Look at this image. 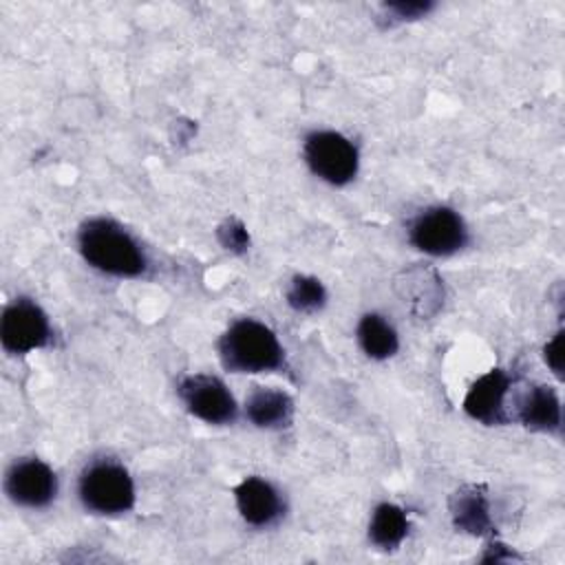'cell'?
<instances>
[{
    "label": "cell",
    "instance_id": "cell-1",
    "mask_svg": "<svg viewBox=\"0 0 565 565\" xmlns=\"http://www.w3.org/2000/svg\"><path fill=\"white\" fill-rule=\"evenodd\" d=\"M77 247L93 269L108 276L137 278L148 267V258L137 238L106 216L88 218L79 227Z\"/></svg>",
    "mask_w": 565,
    "mask_h": 565
},
{
    "label": "cell",
    "instance_id": "cell-2",
    "mask_svg": "<svg viewBox=\"0 0 565 565\" xmlns=\"http://www.w3.org/2000/svg\"><path fill=\"white\" fill-rule=\"evenodd\" d=\"M218 358L230 373H269L285 366V349L276 333L254 318H238L225 329Z\"/></svg>",
    "mask_w": 565,
    "mask_h": 565
},
{
    "label": "cell",
    "instance_id": "cell-3",
    "mask_svg": "<svg viewBox=\"0 0 565 565\" xmlns=\"http://www.w3.org/2000/svg\"><path fill=\"white\" fill-rule=\"evenodd\" d=\"M77 497L88 512L115 516L132 510L135 483L124 463L113 457H99L79 472Z\"/></svg>",
    "mask_w": 565,
    "mask_h": 565
},
{
    "label": "cell",
    "instance_id": "cell-4",
    "mask_svg": "<svg viewBox=\"0 0 565 565\" xmlns=\"http://www.w3.org/2000/svg\"><path fill=\"white\" fill-rule=\"evenodd\" d=\"M302 154L318 179L338 188L351 183L360 168L355 143L335 130L309 132L302 143Z\"/></svg>",
    "mask_w": 565,
    "mask_h": 565
},
{
    "label": "cell",
    "instance_id": "cell-5",
    "mask_svg": "<svg viewBox=\"0 0 565 565\" xmlns=\"http://www.w3.org/2000/svg\"><path fill=\"white\" fill-rule=\"evenodd\" d=\"M408 241L428 256H452L468 243V227L459 212L448 205L422 210L408 225Z\"/></svg>",
    "mask_w": 565,
    "mask_h": 565
},
{
    "label": "cell",
    "instance_id": "cell-6",
    "mask_svg": "<svg viewBox=\"0 0 565 565\" xmlns=\"http://www.w3.org/2000/svg\"><path fill=\"white\" fill-rule=\"evenodd\" d=\"M53 331L44 309L31 298H15L0 318V342L11 355H24L51 344Z\"/></svg>",
    "mask_w": 565,
    "mask_h": 565
},
{
    "label": "cell",
    "instance_id": "cell-7",
    "mask_svg": "<svg viewBox=\"0 0 565 565\" xmlns=\"http://www.w3.org/2000/svg\"><path fill=\"white\" fill-rule=\"evenodd\" d=\"M177 395L190 415L205 424L225 426L238 415V406L223 380L207 373L183 375L177 384Z\"/></svg>",
    "mask_w": 565,
    "mask_h": 565
},
{
    "label": "cell",
    "instance_id": "cell-8",
    "mask_svg": "<svg viewBox=\"0 0 565 565\" xmlns=\"http://www.w3.org/2000/svg\"><path fill=\"white\" fill-rule=\"evenodd\" d=\"M7 497L22 508H46L57 494V477L49 463L35 457L18 459L4 475Z\"/></svg>",
    "mask_w": 565,
    "mask_h": 565
},
{
    "label": "cell",
    "instance_id": "cell-9",
    "mask_svg": "<svg viewBox=\"0 0 565 565\" xmlns=\"http://www.w3.org/2000/svg\"><path fill=\"white\" fill-rule=\"evenodd\" d=\"M234 497L241 519L252 527H269L285 514L282 494L263 477H245L236 486Z\"/></svg>",
    "mask_w": 565,
    "mask_h": 565
},
{
    "label": "cell",
    "instance_id": "cell-10",
    "mask_svg": "<svg viewBox=\"0 0 565 565\" xmlns=\"http://www.w3.org/2000/svg\"><path fill=\"white\" fill-rule=\"evenodd\" d=\"M508 391H510V375L503 369H490L468 388L463 397V411L472 419L486 426H501L508 422V413H505Z\"/></svg>",
    "mask_w": 565,
    "mask_h": 565
},
{
    "label": "cell",
    "instance_id": "cell-11",
    "mask_svg": "<svg viewBox=\"0 0 565 565\" xmlns=\"http://www.w3.org/2000/svg\"><path fill=\"white\" fill-rule=\"evenodd\" d=\"M402 302L417 318H430L444 302V285L435 269L413 267L402 271L395 282Z\"/></svg>",
    "mask_w": 565,
    "mask_h": 565
},
{
    "label": "cell",
    "instance_id": "cell-12",
    "mask_svg": "<svg viewBox=\"0 0 565 565\" xmlns=\"http://www.w3.org/2000/svg\"><path fill=\"white\" fill-rule=\"evenodd\" d=\"M519 422L534 433H558L561 430V399L547 384H532L516 397Z\"/></svg>",
    "mask_w": 565,
    "mask_h": 565
},
{
    "label": "cell",
    "instance_id": "cell-13",
    "mask_svg": "<svg viewBox=\"0 0 565 565\" xmlns=\"http://www.w3.org/2000/svg\"><path fill=\"white\" fill-rule=\"evenodd\" d=\"M245 415L258 428H287L294 419V399L280 388L254 386L245 399Z\"/></svg>",
    "mask_w": 565,
    "mask_h": 565
},
{
    "label": "cell",
    "instance_id": "cell-14",
    "mask_svg": "<svg viewBox=\"0 0 565 565\" xmlns=\"http://www.w3.org/2000/svg\"><path fill=\"white\" fill-rule=\"evenodd\" d=\"M452 525L470 536H486L492 532V514L486 490L481 486H463L450 497Z\"/></svg>",
    "mask_w": 565,
    "mask_h": 565
},
{
    "label": "cell",
    "instance_id": "cell-15",
    "mask_svg": "<svg viewBox=\"0 0 565 565\" xmlns=\"http://www.w3.org/2000/svg\"><path fill=\"white\" fill-rule=\"evenodd\" d=\"M360 349L371 360H388L399 349V338L395 327L380 313H364L355 329Z\"/></svg>",
    "mask_w": 565,
    "mask_h": 565
},
{
    "label": "cell",
    "instance_id": "cell-16",
    "mask_svg": "<svg viewBox=\"0 0 565 565\" xmlns=\"http://www.w3.org/2000/svg\"><path fill=\"white\" fill-rule=\"evenodd\" d=\"M408 534V516L395 503H380L375 505L371 521H369V541L377 550H397Z\"/></svg>",
    "mask_w": 565,
    "mask_h": 565
},
{
    "label": "cell",
    "instance_id": "cell-17",
    "mask_svg": "<svg viewBox=\"0 0 565 565\" xmlns=\"http://www.w3.org/2000/svg\"><path fill=\"white\" fill-rule=\"evenodd\" d=\"M287 305L298 313H316L327 305V289L316 276L296 274L287 287Z\"/></svg>",
    "mask_w": 565,
    "mask_h": 565
},
{
    "label": "cell",
    "instance_id": "cell-18",
    "mask_svg": "<svg viewBox=\"0 0 565 565\" xmlns=\"http://www.w3.org/2000/svg\"><path fill=\"white\" fill-rule=\"evenodd\" d=\"M216 238H218L221 247H225L232 254H245L249 249V234H247L245 225L238 218H234V216L225 218L218 225Z\"/></svg>",
    "mask_w": 565,
    "mask_h": 565
},
{
    "label": "cell",
    "instance_id": "cell-19",
    "mask_svg": "<svg viewBox=\"0 0 565 565\" xmlns=\"http://www.w3.org/2000/svg\"><path fill=\"white\" fill-rule=\"evenodd\" d=\"M433 2H388L384 4L382 9L397 22H404V20H419L424 18L426 13L433 11Z\"/></svg>",
    "mask_w": 565,
    "mask_h": 565
},
{
    "label": "cell",
    "instance_id": "cell-20",
    "mask_svg": "<svg viewBox=\"0 0 565 565\" xmlns=\"http://www.w3.org/2000/svg\"><path fill=\"white\" fill-rule=\"evenodd\" d=\"M563 340H565V333H563V331H556V335L543 347L545 364L552 369V373H554L558 380L563 377Z\"/></svg>",
    "mask_w": 565,
    "mask_h": 565
},
{
    "label": "cell",
    "instance_id": "cell-21",
    "mask_svg": "<svg viewBox=\"0 0 565 565\" xmlns=\"http://www.w3.org/2000/svg\"><path fill=\"white\" fill-rule=\"evenodd\" d=\"M512 558H516V554L512 552V550H508V545H503V543H492L490 547H488V554L483 556V561H512Z\"/></svg>",
    "mask_w": 565,
    "mask_h": 565
}]
</instances>
